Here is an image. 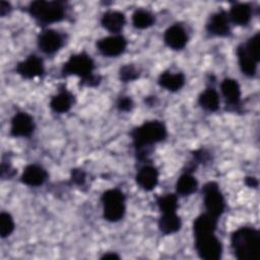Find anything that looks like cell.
<instances>
[{"label":"cell","mask_w":260,"mask_h":260,"mask_svg":"<svg viewBox=\"0 0 260 260\" xmlns=\"http://www.w3.org/2000/svg\"><path fill=\"white\" fill-rule=\"evenodd\" d=\"M185 80V75L182 72L173 73L170 71H164L159 74L157 83L169 91H177L184 86Z\"/></svg>","instance_id":"obj_19"},{"label":"cell","mask_w":260,"mask_h":260,"mask_svg":"<svg viewBox=\"0 0 260 260\" xmlns=\"http://www.w3.org/2000/svg\"><path fill=\"white\" fill-rule=\"evenodd\" d=\"M198 182L194 176H192L190 173L186 172L182 174L177 183H176V191L177 194L182 196H188L193 194L197 190Z\"/></svg>","instance_id":"obj_24"},{"label":"cell","mask_w":260,"mask_h":260,"mask_svg":"<svg viewBox=\"0 0 260 260\" xmlns=\"http://www.w3.org/2000/svg\"><path fill=\"white\" fill-rule=\"evenodd\" d=\"M231 247L239 260H257L260 254V233L250 226L236 230L231 236Z\"/></svg>","instance_id":"obj_2"},{"label":"cell","mask_w":260,"mask_h":260,"mask_svg":"<svg viewBox=\"0 0 260 260\" xmlns=\"http://www.w3.org/2000/svg\"><path fill=\"white\" fill-rule=\"evenodd\" d=\"M11 5L10 3L6 2V1H1L0 2V15L1 16H5L6 14H8L11 11Z\"/></svg>","instance_id":"obj_32"},{"label":"cell","mask_w":260,"mask_h":260,"mask_svg":"<svg viewBox=\"0 0 260 260\" xmlns=\"http://www.w3.org/2000/svg\"><path fill=\"white\" fill-rule=\"evenodd\" d=\"M202 194H203V204H204L206 213L218 219L224 211L225 203L217 183L215 182L206 183L202 187Z\"/></svg>","instance_id":"obj_7"},{"label":"cell","mask_w":260,"mask_h":260,"mask_svg":"<svg viewBox=\"0 0 260 260\" xmlns=\"http://www.w3.org/2000/svg\"><path fill=\"white\" fill-rule=\"evenodd\" d=\"M126 18L124 13L116 10H109L102 15L101 24L102 26L110 32L118 34L122 30Z\"/></svg>","instance_id":"obj_17"},{"label":"cell","mask_w":260,"mask_h":260,"mask_svg":"<svg viewBox=\"0 0 260 260\" xmlns=\"http://www.w3.org/2000/svg\"><path fill=\"white\" fill-rule=\"evenodd\" d=\"M119 76H120L121 81L129 82V81H133L139 77V71L135 68L134 65L127 64L120 68Z\"/></svg>","instance_id":"obj_29"},{"label":"cell","mask_w":260,"mask_h":260,"mask_svg":"<svg viewBox=\"0 0 260 260\" xmlns=\"http://www.w3.org/2000/svg\"><path fill=\"white\" fill-rule=\"evenodd\" d=\"M245 184L250 188H257L258 187V180L255 177H246Z\"/></svg>","instance_id":"obj_33"},{"label":"cell","mask_w":260,"mask_h":260,"mask_svg":"<svg viewBox=\"0 0 260 260\" xmlns=\"http://www.w3.org/2000/svg\"><path fill=\"white\" fill-rule=\"evenodd\" d=\"M155 21L154 16L147 10L137 9L132 14V24L138 29H144L153 25Z\"/></svg>","instance_id":"obj_25"},{"label":"cell","mask_w":260,"mask_h":260,"mask_svg":"<svg viewBox=\"0 0 260 260\" xmlns=\"http://www.w3.org/2000/svg\"><path fill=\"white\" fill-rule=\"evenodd\" d=\"M133 108V101L130 96H121L117 101V109L120 112H129Z\"/></svg>","instance_id":"obj_30"},{"label":"cell","mask_w":260,"mask_h":260,"mask_svg":"<svg viewBox=\"0 0 260 260\" xmlns=\"http://www.w3.org/2000/svg\"><path fill=\"white\" fill-rule=\"evenodd\" d=\"M199 106L208 112H215L219 108V96L213 87L203 90L198 96Z\"/></svg>","instance_id":"obj_23"},{"label":"cell","mask_w":260,"mask_h":260,"mask_svg":"<svg viewBox=\"0 0 260 260\" xmlns=\"http://www.w3.org/2000/svg\"><path fill=\"white\" fill-rule=\"evenodd\" d=\"M137 185L144 191H151L158 183V171L152 166H143L135 177Z\"/></svg>","instance_id":"obj_16"},{"label":"cell","mask_w":260,"mask_h":260,"mask_svg":"<svg viewBox=\"0 0 260 260\" xmlns=\"http://www.w3.org/2000/svg\"><path fill=\"white\" fill-rule=\"evenodd\" d=\"M27 12L40 23L49 24L63 20L66 14V8L59 1L37 0L29 3Z\"/></svg>","instance_id":"obj_4"},{"label":"cell","mask_w":260,"mask_h":260,"mask_svg":"<svg viewBox=\"0 0 260 260\" xmlns=\"http://www.w3.org/2000/svg\"><path fill=\"white\" fill-rule=\"evenodd\" d=\"M48 179L47 171L39 165H28L23 169L20 177L21 183L30 187H38L43 185Z\"/></svg>","instance_id":"obj_14"},{"label":"cell","mask_w":260,"mask_h":260,"mask_svg":"<svg viewBox=\"0 0 260 260\" xmlns=\"http://www.w3.org/2000/svg\"><path fill=\"white\" fill-rule=\"evenodd\" d=\"M15 70L18 75L25 79L41 77L45 72L43 60L36 55H29L25 60L18 62Z\"/></svg>","instance_id":"obj_10"},{"label":"cell","mask_w":260,"mask_h":260,"mask_svg":"<svg viewBox=\"0 0 260 260\" xmlns=\"http://www.w3.org/2000/svg\"><path fill=\"white\" fill-rule=\"evenodd\" d=\"M237 56L239 61V66L243 74L252 77L256 74L257 62L246 52L244 45L240 44L237 48Z\"/></svg>","instance_id":"obj_22"},{"label":"cell","mask_w":260,"mask_h":260,"mask_svg":"<svg viewBox=\"0 0 260 260\" xmlns=\"http://www.w3.org/2000/svg\"><path fill=\"white\" fill-rule=\"evenodd\" d=\"M194 246L198 256L204 260H218L222 255V246L215 236V231H193Z\"/></svg>","instance_id":"obj_5"},{"label":"cell","mask_w":260,"mask_h":260,"mask_svg":"<svg viewBox=\"0 0 260 260\" xmlns=\"http://www.w3.org/2000/svg\"><path fill=\"white\" fill-rule=\"evenodd\" d=\"M73 98L74 96L71 92L66 89H61L57 94L52 96L50 101V108L55 113H66L71 109L73 105Z\"/></svg>","instance_id":"obj_20"},{"label":"cell","mask_w":260,"mask_h":260,"mask_svg":"<svg viewBox=\"0 0 260 260\" xmlns=\"http://www.w3.org/2000/svg\"><path fill=\"white\" fill-rule=\"evenodd\" d=\"M86 175L80 169H73L71 171V181L77 186H83L85 183Z\"/></svg>","instance_id":"obj_31"},{"label":"cell","mask_w":260,"mask_h":260,"mask_svg":"<svg viewBox=\"0 0 260 260\" xmlns=\"http://www.w3.org/2000/svg\"><path fill=\"white\" fill-rule=\"evenodd\" d=\"M15 224L12 216L7 212L0 213V236L2 239L9 237L14 231Z\"/></svg>","instance_id":"obj_27"},{"label":"cell","mask_w":260,"mask_h":260,"mask_svg":"<svg viewBox=\"0 0 260 260\" xmlns=\"http://www.w3.org/2000/svg\"><path fill=\"white\" fill-rule=\"evenodd\" d=\"M94 62L86 53H78L71 55L63 64L62 76L76 75L80 78V83L86 86H96L101 82V76L93 74Z\"/></svg>","instance_id":"obj_3"},{"label":"cell","mask_w":260,"mask_h":260,"mask_svg":"<svg viewBox=\"0 0 260 260\" xmlns=\"http://www.w3.org/2000/svg\"><path fill=\"white\" fill-rule=\"evenodd\" d=\"M206 29L209 34L216 37H228L231 34L230 19L224 10H219L212 15H210L207 23Z\"/></svg>","instance_id":"obj_12"},{"label":"cell","mask_w":260,"mask_h":260,"mask_svg":"<svg viewBox=\"0 0 260 260\" xmlns=\"http://www.w3.org/2000/svg\"><path fill=\"white\" fill-rule=\"evenodd\" d=\"M104 218L110 222L121 220L126 211L125 195L119 189H109L101 197Z\"/></svg>","instance_id":"obj_6"},{"label":"cell","mask_w":260,"mask_h":260,"mask_svg":"<svg viewBox=\"0 0 260 260\" xmlns=\"http://www.w3.org/2000/svg\"><path fill=\"white\" fill-rule=\"evenodd\" d=\"M126 47L127 40L121 35L106 37L96 42L98 50L106 57H117L126 50Z\"/></svg>","instance_id":"obj_8"},{"label":"cell","mask_w":260,"mask_h":260,"mask_svg":"<svg viewBox=\"0 0 260 260\" xmlns=\"http://www.w3.org/2000/svg\"><path fill=\"white\" fill-rule=\"evenodd\" d=\"M156 205L160 213L177 212L179 207L178 196L176 194H166L164 196L156 197Z\"/></svg>","instance_id":"obj_26"},{"label":"cell","mask_w":260,"mask_h":260,"mask_svg":"<svg viewBox=\"0 0 260 260\" xmlns=\"http://www.w3.org/2000/svg\"><path fill=\"white\" fill-rule=\"evenodd\" d=\"M63 44V36L54 29H45L38 37L39 49L48 55H52L59 51Z\"/></svg>","instance_id":"obj_11"},{"label":"cell","mask_w":260,"mask_h":260,"mask_svg":"<svg viewBox=\"0 0 260 260\" xmlns=\"http://www.w3.org/2000/svg\"><path fill=\"white\" fill-rule=\"evenodd\" d=\"M168 135L166 125L158 120L147 121L134 128L131 137L137 158L142 160L147 157V149L153 144L166 139Z\"/></svg>","instance_id":"obj_1"},{"label":"cell","mask_w":260,"mask_h":260,"mask_svg":"<svg viewBox=\"0 0 260 260\" xmlns=\"http://www.w3.org/2000/svg\"><path fill=\"white\" fill-rule=\"evenodd\" d=\"M158 229L164 235H172L180 231L182 226L181 218L177 212L161 213V216L157 222Z\"/></svg>","instance_id":"obj_21"},{"label":"cell","mask_w":260,"mask_h":260,"mask_svg":"<svg viewBox=\"0 0 260 260\" xmlns=\"http://www.w3.org/2000/svg\"><path fill=\"white\" fill-rule=\"evenodd\" d=\"M220 90L226 106L236 110L240 106L241 101V88L238 81L233 78H224L220 83Z\"/></svg>","instance_id":"obj_15"},{"label":"cell","mask_w":260,"mask_h":260,"mask_svg":"<svg viewBox=\"0 0 260 260\" xmlns=\"http://www.w3.org/2000/svg\"><path fill=\"white\" fill-rule=\"evenodd\" d=\"M259 41H260V34L257 32L256 35H254L253 37H251L247 43H243L244 48L246 50V52L258 63L260 60L259 57Z\"/></svg>","instance_id":"obj_28"},{"label":"cell","mask_w":260,"mask_h":260,"mask_svg":"<svg viewBox=\"0 0 260 260\" xmlns=\"http://www.w3.org/2000/svg\"><path fill=\"white\" fill-rule=\"evenodd\" d=\"M188 41V36L186 34L185 28L176 23L168 27L164 34V42L165 44L173 49V50H182Z\"/></svg>","instance_id":"obj_13"},{"label":"cell","mask_w":260,"mask_h":260,"mask_svg":"<svg viewBox=\"0 0 260 260\" xmlns=\"http://www.w3.org/2000/svg\"><path fill=\"white\" fill-rule=\"evenodd\" d=\"M230 21L237 25H247L252 18V8L247 3H235L228 15Z\"/></svg>","instance_id":"obj_18"},{"label":"cell","mask_w":260,"mask_h":260,"mask_svg":"<svg viewBox=\"0 0 260 260\" xmlns=\"http://www.w3.org/2000/svg\"><path fill=\"white\" fill-rule=\"evenodd\" d=\"M35 130L34 118L25 112H17L10 122V135L13 137H28Z\"/></svg>","instance_id":"obj_9"},{"label":"cell","mask_w":260,"mask_h":260,"mask_svg":"<svg viewBox=\"0 0 260 260\" xmlns=\"http://www.w3.org/2000/svg\"><path fill=\"white\" fill-rule=\"evenodd\" d=\"M101 259H120V256L116 253H106L101 257Z\"/></svg>","instance_id":"obj_34"}]
</instances>
